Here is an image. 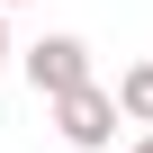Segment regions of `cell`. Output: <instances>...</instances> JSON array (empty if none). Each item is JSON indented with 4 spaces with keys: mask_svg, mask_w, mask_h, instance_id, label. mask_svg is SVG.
Masks as SVG:
<instances>
[{
    "mask_svg": "<svg viewBox=\"0 0 153 153\" xmlns=\"http://www.w3.org/2000/svg\"><path fill=\"white\" fill-rule=\"evenodd\" d=\"M54 135H63V144H81V153H99V144L117 135V99H108L99 81L63 90V99H54Z\"/></svg>",
    "mask_w": 153,
    "mask_h": 153,
    "instance_id": "6da1fadb",
    "label": "cell"
},
{
    "mask_svg": "<svg viewBox=\"0 0 153 153\" xmlns=\"http://www.w3.org/2000/svg\"><path fill=\"white\" fill-rule=\"evenodd\" d=\"M18 63H27V81H36L45 99H63V90H81V81H90V45H81V36H36Z\"/></svg>",
    "mask_w": 153,
    "mask_h": 153,
    "instance_id": "7a4b0ae2",
    "label": "cell"
},
{
    "mask_svg": "<svg viewBox=\"0 0 153 153\" xmlns=\"http://www.w3.org/2000/svg\"><path fill=\"white\" fill-rule=\"evenodd\" d=\"M108 99H117V117H135V126L153 135V63H126V72H117V90H108Z\"/></svg>",
    "mask_w": 153,
    "mask_h": 153,
    "instance_id": "3957f363",
    "label": "cell"
},
{
    "mask_svg": "<svg viewBox=\"0 0 153 153\" xmlns=\"http://www.w3.org/2000/svg\"><path fill=\"white\" fill-rule=\"evenodd\" d=\"M0 72H9V27H0Z\"/></svg>",
    "mask_w": 153,
    "mask_h": 153,
    "instance_id": "277c9868",
    "label": "cell"
},
{
    "mask_svg": "<svg viewBox=\"0 0 153 153\" xmlns=\"http://www.w3.org/2000/svg\"><path fill=\"white\" fill-rule=\"evenodd\" d=\"M126 153H153V135H135V144H126Z\"/></svg>",
    "mask_w": 153,
    "mask_h": 153,
    "instance_id": "5b68a950",
    "label": "cell"
},
{
    "mask_svg": "<svg viewBox=\"0 0 153 153\" xmlns=\"http://www.w3.org/2000/svg\"><path fill=\"white\" fill-rule=\"evenodd\" d=\"M0 9H9V0H0Z\"/></svg>",
    "mask_w": 153,
    "mask_h": 153,
    "instance_id": "8992f818",
    "label": "cell"
}]
</instances>
